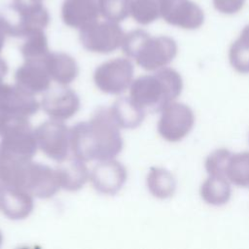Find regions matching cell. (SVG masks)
Segmentation results:
<instances>
[{
  "label": "cell",
  "mask_w": 249,
  "mask_h": 249,
  "mask_svg": "<svg viewBox=\"0 0 249 249\" xmlns=\"http://www.w3.org/2000/svg\"><path fill=\"white\" fill-rule=\"evenodd\" d=\"M120 128L110 108L98 107L89 121L70 128L72 155L85 162L115 159L124 146Z\"/></svg>",
  "instance_id": "cell-1"
},
{
  "label": "cell",
  "mask_w": 249,
  "mask_h": 249,
  "mask_svg": "<svg viewBox=\"0 0 249 249\" xmlns=\"http://www.w3.org/2000/svg\"><path fill=\"white\" fill-rule=\"evenodd\" d=\"M183 89L181 75L173 68L162 67L151 75L132 81L129 97L145 112L158 113L173 102Z\"/></svg>",
  "instance_id": "cell-2"
},
{
  "label": "cell",
  "mask_w": 249,
  "mask_h": 249,
  "mask_svg": "<svg viewBox=\"0 0 249 249\" xmlns=\"http://www.w3.org/2000/svg\"><path fill=\"white\" fill-rule=\"evenodd\" d=\"M122 50L144 70L156 71L174 59L178 47L171 37H153L143 29H135L124 35Z\"/></svg>",
  "instance_id": "cell-3"
},
{
  "label": "cell",
  "mask_w": 249,
  "mask_h": 249,
  "mask_svg": "<svg viewBox=\"0 0 249 249\" xmlns=\"http://www.w3.org/2000/svg\"><path fill=\"white\" fill-rule=\"evenodd\" d=\"M7 34L16 38H25L28 35L44 30L50 22L48 10L42 3L18 4L12 3L0 12Z\"/></svg>",
  "instance_id": "cell-4"
},
{
  "label": "cell",
  "mask_w": 249,
  "mask_h": 249,
  "mask_svg": "<svg viewBox=\"0 0 249 249\" xmlns=\"http://www.w3.org/2000/svg\"><path fill=\"white\" fill-rule=\"evenodd\" d=\"M134 66L125 57H116L98 65L93 73L96 88L107 94L124 93L133 81Z\"/></svg>",
  "instance_id": "cell-5"
},
{
  "label": "cell",
  "mask_w": 249,
  "mask_h": 249,
  "mask_svg": "<svg viewBox=\"0 0 249 249\" xmlns=\"http://www.w3.org/2000/svg\"><path fill=\"white\" fill-rule=\"evenodd\" d=\"M124 35L118 22L97 20L80 29V42L89 52L110 53L122 47Z\"/></svg>",
  "instance_id": "cell-6"
},
{
  "label": "cell",
  "mask_w": 249,
  "mask_h": 249,
  "mask_svg": "<svg viewBox=\"0 0 249 249\" xmlns=\"http://www.w3.org/2000/svg\"><path fill=\"white\" fill-rule=\"evenodd\" d=\"M38 148L50 159L60 163L69 158L70 128L63 121L48 120L35 129Z\"/></svg>",
  "instance_id": "cell-7"
},
{
  "label": "cell",
  "mask_w": 249,
  "mask_h": 249,
  "mask_svg": "<svg viewBox=\"0 0 249 249\" xmlns=\"http://www.w3.org/2000/svg\"><path fill=\"white\" fill-rule=\"evenodd\" d=\"M158 122L159 134L168 142H178L186 137L195 124V114L186 104L171 102L165 106Z\"/></svg>",
  "instance_id": "cell-8"
},
{
  "label": "cell",
  "mask_w": 249,
  "mask_h": 249,
  "mask_svg": "<svg viewBox=\"0 0 249 249\" xmlns=\"http://www.w3.org/2000/svg\"><path fill=\"white\" fill-rule=\"evenodd\" d=\"M160 18L168 24L194 30L204 22L202 9L191 0H160Z\"/></svg>",
  "instance_id": "cell-9"
},
{
  "label": "cell",
  "mask_w": 249,
  "mask_h": 249,
  "mask_svg": "<svg viewBox=\"0 0 249 249\" xmlns=\"http://www.w3.org/2000/svg\"><path fill=\"white\" fill-rule=\"evenodd\" d=\"M41 107L53 120L65 121L72 118L81 107V100L75 90L67 86L50 88L44 94Z\"/></svg>",
  "instance_id": "cell-10"
},
{
  "label": "cell",
  "mask_w": 249,
  "mask_h": 249,
  "mask_svg": "<svg viewBox=\"0 0 249 249\" xmlns=\"http://www.w3.org/2000/svg\"><path fill=\"white\" fill-rule=\"evenodd\" d=\"M127 179L125 166L115 159L98 161L89 172L93 188L102 195L114 196L121 191Z\"/></svg>",
  "instance_id": "cell-11"
},
{
  "label": "cell",
  "mask_w": 249,
  "mask_h": 249,
  "mask_svg": "<svg viewBox=\"0 0 249 249\" xmlns=\"http://www.w3.org/2000/svg\"><path fill=\"white\" fill-rule=\"evenodd\" d=\"M60 189L55 168L41 162L31 161L28 165L22 190L33 197L50 198Z\"/></svg>",
  "instance_id": "cell-12"
},
{
  "label": "cell",
  "mask_w": 249,
  "mask_h": 249,
  "mask_svg": "<svg viewBox=\"0 0 249 249\" xmlns=\"http://www.w3.org/2000/svg\"><path fill=\"white\" fill-rule=\"evenodd\" d=\"M40 104L35 95L16 85L0 87V111L13 117L28 118L38 112Z\"/></svg>",
  "instance_id": "cell-13"
},
{
  "label": "cell",
  "mask_w": 249,
  "mask_h": 249,
  "mask_svg": "<svg viewBox=\"0 0 249 249\" xmlns=\"http://www.w3.org/2000/svg\"><path fill=\"white\" fill-rule=\"evenodd\" d=\"M18 86L32 94L46 92L51 88L52 78L43 60H25L15 73Z\"/></svg>",
  "instance_id": "cell-14"
},
{
  "label": "cell",
  "mask_w": 249,
  "mask_h": 249,
  "mask_svg": "<svg viewBox=\"0 0 249 249\" xmlns=\"http://www.w3.org/2000/svg\"><path fill=\"white\" fill-rule=\"evenodd\" d=\"M99 16L97 0H64L62 3L61 18L70 27L82 29L97 21Z\"/></svg>",
  "instance_id": "cell-15"
},
{
  "label": "cell",
  "mask_w": 249,
  "mask_h": 249,
  "mask_svg": "<svg viewBox=\"0 0 249 249\" xmlns=\"http://www.w3.org/2000/svg\"><path fill=\"white\" fill-rule=\"evenodd\" d=\"M0 208L7 218L14 221L23 220L34 209L33 196L22 189L2 185Z\"/></svg>",
  "instance_id": "cell-16"
},
{
  "label": "cell",
  "mask_w": 249,
  "mask_h": 249,
  "mask_svg": "<svg viewBox=\"0 0 249 249\" xmlns=\"http://www.w3.org/2000/svg\"><path fill=\"white\" fill-rule=\"evenodd\" d=\"M60 163L55 167L60 189L68 192L81 190L89 179V170L86 162L73 156Z\"/></svg>",
  "instance_id": "cell-17"
},
{
  "label": "cell",
  "mask_w": 249,
  "mask_h": 249,
  "mask_svg": "<svg viewBox=\"0 0 249 249\" xmlns=\"http://www.w3.org/2000/svg\"><path fill=\"white\" fill-rule=\"evenodd\" d=\"M44 62L52 80L59 85L67 86L79 75L78 63L68 53L50 52Z\"/></svg>",
  "instance_id": "cell-18"
},
{
  "label": "cell",
  "mask_w": 249,
  "mask_h": 249,
  "mask_svg": "<svg viewBox=\"0 0 249 249\" xmlns=\"http://www.w3.org/2000/svg\"><path fill=\"white\" fill-rule=\"evenodd\" d=\"M113 119L121 128H136L144 121L146 112L137 106L129 96L117 99L110 108Z\"/></svg>",
  "instance_id": "cell-19"
},
{
  "label": "cell",
  "mask_w": 249,
  "mask_h": 249,
  "mask_svg": "<svg viewBox=\"0 0 249 249\" xmlns=\"http://www.w3.org/2000/svg\"><path fill=\"white\" fill-rule=\"evenodd\" d=\"M146 183L150 194L160 199L172 196L176 190V180L173 174L161 167H151Z\"/></svg>",
  "instance_id": "cell-20"
},
{
  "label": "cell",
  "mask_w": 249,
  "mask_h": 249,
  "mask_svg": "<svg viewBox=\"0 0 249 249\" xmlns=\"http://www.w3.org/2000/svg\"><path fill=\"white\" fill-rule=\"evenodd\" d=\"M231 196V185L225 177L209 175L200 187L201 198L210 205H224L230 200Z\"/></svg>",
  "instance_id": "cell-21"
},
{
  "label": "cell",
  "mask_w": 249,
  "mask_h": 249,
  "mask_svg": "<svg viewBox=\"0 0 249 249\" xmlns=\"http://www.w3.org/2000/svg\"><path fill=\"white\" fill-rule=\"evenodd\" d=\"M225 177L235 186L249 188V152L231 153L226 165Z\"/></svg>",
  "instance_id": "cell-22"
},
{
  "label": "cell",
  "mask_w": 249,
  "mask_h": 249,
  "mask_svg": "<svg viewBox=\"0 0 249 249\" xmlns=\"http://www.w3.org/2000/svg\"><path fill=\"white\" fill-rule=\"evenodd\" d=\"M230 63L239 73H249V24L246 25L239 37L231 44L229 51Z\"/></svg>",
  "instance_id": "cell-23"
},
{
  "label": "cell",
  "mask_w": 249,
  "mask_h": 249,
  "mask_svg": "<svg viewBox=\"0 0 249 249\" xmlns=\"http://www.w3.org/2000/svg\"><path fill=\"white\" fill-rule=\"evenodd\" d=\"M20 53L24 60L45 59L50 51L44 30L36 31L25 37V41L20 47Z\"/></svg>",
  "instance_id": "cell-24"
},
{
  "label": "cell",
  "mask_w": 249,
  "mask_h": 249,
  "mask_svg": "<svg viewBox=\"0 0 249 249\" xmlns=\"http://www.w3.org/2000/svg\"><path fill=\"white\" fill-rule=\"evenodd\" d=\"M130 15L139 24H150L160 18V0H132Z\"/></svg>",
  "instance_id": "cell-25"
},
{
  "label": "cell",
  "mask_w": 249,
  "mask_h": 249,
  "mask_svg": "<svg viewBox=\"0 0 249 249\" xmlns=\"http://www.w3.org/2000/svg\"><path fill=\"white\" fill-rule=\"evenodd\" d=\"M100 16L105 19L120 22L130 15L132 0H97Z\"/></svg>",
  "instance_id": "cell-26"
},
{
  "label": "cell",
  "mask_w": 249,
  "mask_h": 249,
  "mask_svg": "<svg viewBox=\"0 0 249 249\" xmlns=\"http://www.w3.org/2000/svg\"><path fill=\"white\" fill-rule=\"evenodd\" d=\"M231 152L228 149H217L211 152L205 160V169L208 175L225 177V169ZM226 178V177H225Z\"/></svg>",
  "instance_id": "cell-27"
},
{
  "label": "cell",
  "mask_w": 249,
  "mask_h": 249,
  "mask_svg": "<svg viewBox=\"0 0 249 249\" xmlns=\"http://www.w3.org/2000/svg\"><path fill=\"white\" fill-rule=\"evenodd\" d=\"M214 8L225 15L238 13L245 3V0H212Z\"/></svg>",
  "instance_id": "cell-28"
},
{
  "label": "cell",
  "mask_w": 249,
  "mask_h": 249,
  "mask_svg": "<svg viewBox=\"0 0 249 249\" xmlns=\"http://www.w3.org/2000/svg\"><path fill=\"white\" fill-rule=\"evenodd\" d=\"M13 118H14L13 116L7 115L6 113L0 111V136L4 133V131L6 130L7 126L9 125Z\"/></svg>",
  "instance_id": "cell-29"
},
{
  "label": "cell",
  "mask_w": 249,
  "mask_h": 249,
  "mask_svg": "<svg viewBox=\"0 0 249 249\" xmlns=\"http://www.w3.org/2000/svg\"><path fill=\"white\" fill-rule=\"evenodd\" d=\"M8 69L9 68H8L7 62L2 57H0V87L4 84L3 80L8 73Z\"/></svg>",
  "instance_id": "cell-30"
},
{
  "label": "cell",
  "mask_w": 249,
  "mask_h": 249,
  "mask_svg": "<svg viewBox=\"0 0 249 249\" xmlns=\"http://www.w3.org/2000/svg\"><path fill=\"white\" fill-rule=\"evenodd\" d=\"M7 31H6V27L4 25V22L3 20L0 18V53L2 52L3 50V47H4V44H5V39H6V36H7Z\"/></svg>",
  "instance_id": "cell-31"
},
{
  "label": "cell",
  "mask_w": 249,
  "mask_h": 249,
  "mask_svg": "<svg viewBox=\"0 0 249 249\" xmlns=\"http://www.w3.org/2000/svg\"><path fill=\"white\" fill-rule=\"evenodd\" d=\"M13 2L18 4H36L42 3V0H13Z\"/></svg>",
  "instance_id": "cell-32"
},
{
  "label": "cell",
  "mask_w": 249,
  "mask_h": 249,
  "mask_svg": "<svg viewBox=\"0 0 249 249\" xmlns=\"http://www.w3.org/2000/svg\"><path fill=\"white\" fill-rule=\"evenodd\" d=\"M2 243H3V235H2V232L0 231V246L2 245Z\"/></svg>",
  "instance_id": "cell-33"
},
{
  "label": "cell",
  "mask_w": 249,
  "mask_h": 249,
  "mask_svg": "<svg viewBox=\"0 0 249 249\" xmlns=\"http://www.w3.org/2000/svg\"><path fill=\"white\" fill-rule=\"evenodd\" d=\"M1 190H2V183L0 182V196H1Z\"/></svg>",
  "instance_id": "cell-34"
}]
</instances>
